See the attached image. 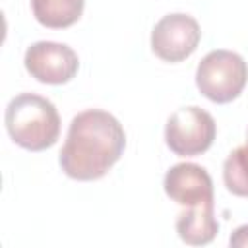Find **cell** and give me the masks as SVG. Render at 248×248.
<instances>
[{"mask_svg":"<svg viewBox=\"0 0 248 248\" xmlns=\"http://www.w3.org/2000/svg\"><path fill=\"white\" fill-rule=\"evenodd\" d=\"M25 70L41 83L62 85L68 83L79 68L76 50L64 43L37 41L25 50Z\"/></svg>","mask_w":248,"mask_h":248,"instance_id":"obj_6","label":"cell"},{"mask_svg":"<svg viewBox=\"0 0 248 248\" xmlns=\"http://www.w3.org/2000/svg\"><path fill=\"white\" fill-rule=\"evenodd\" d=\"M248 81V64L232 50L217 48L207 52L196 70V85L213 103H231Z\"/></svg>","mask_w":248,"mask_h":248,"instance_id":"obj_3","label":"cell"},{"mask_svg":"<svg viewBox=\"0 0 248 248\" xmlns=\"http://www.w3.org/2000/svg\"><path fill=\"white\" fill-rule=\"evenodd\" d=\"M246 145H248V134H246Z\"/></svg>","mask_w":248,"mask_h":248,"instance_id":"obj_12","label":"cell"},{"mask_svg":"<svg viewBox=\"0 0 248 248\" xmlns=\"http://www.w3.org/2000/svg\"><path fill=\"white\" fill-rule=\"evenodd\" d=\"M215 134L217 126L213 116L200 107H182L174 110L165 126V141L169 149L182 157L207 151Z\"/></svg>","mask_w":248,"mask_h":248,"instance_id":"obj_4","label":"cell"},{"mask_svg":"<svg viewBox=\"0 0 248 248\" xmlns=\"http://www.w3.org/2000/svg\"><path fill=\"white\" fill-rule=\"evenodd\" d=\"M223 180L231 194L248 198V145L229 153L223 163Z\"/></svg>","mask_w":248,"mask_h":248,"instance_id":"obj_10","label":"cell"},{"mask_svg":"<svg viewBox=\"0 0 248 248\" xmlns=\"http://www.w3.org/2000/svg\"><path fill=\"white\" fill-rule=\"evenodd\" d=\"M85 0H31L35 19L50 29L74 25L83 14Z\"/></svg>","mask_w":248,"mask_h":248,"instance_id":"obj_9","label":"cell"},{"mask_svg":"<svg viewBox=\"0 0 248 248\" xmlns=\"http://www.w3.org/2000/svg\"><path fill=\"white\" fill-rule=\"evenodd\" d=\"M167 196L180 205H198L213 202V180L209 172L196 163H178L170 167L163 180Z\"/></svg>","mask_w":248,"mask_h":248,"instance_id":"obj_7","label":"cell"},{"mask_svg":"<svg viewBox=\"0 0 248 248\" xmlns=\"http://www.w3.org/2000/svg\"><path fill=\"white\" fill-rule=\"evenodd\" d=\"M202 39L198 21L182 12L163 16L151 31V48L165 62H182Z\"/></svg>","mask_w":248,"mask_h":248,"instance_id":"obj_5","label":"cell"},{"mask_svg":"<svg viewBox=\"0 0 248 248\" xmlns=\"http://www.w3.org/2000/svg\"><path fill=\"white\" fill-rule=\"evenodd\" d=\"M176 232L186 244H209L219 232V223L213 213V202L190 205L186 211H180L176 217Z\"/></svg>","mask_w":248,"mask_h":248,"instance_id":"obj_8","label":"cell"},{"mask_svg":"<svg viewBox=\"0 0 248 248\" xmlns=\"http://www.w3.org/2000/svg\"><path fill=\"white\" fill-rule=\"evenodd\" d=\"M6 128L10 138L23 149L43 151L52 147L60 134L56 107L37 93H19L6 107Z\"/></svg>","mask_w":248,"mask_h":248,"instance_id":"obj_2","label":"cell"},{"mask_svg":"<svg viewBox=\"0 0 248 248\" xmlns=\"http://www.w3.org/2000/svg\"><path fill=\"white\" fill-rule=\"evenodd\" d=\"M124 147L122 124L107 110L87 108L72 118L58 161L70 178L97 180L122 157Z\"/></svg>","mask_w":248,"mask_h":248,"instance_id":"obj_1","label":"cell"},{"mask_svg":"<svg viewBox=\"0 0 248 248\" xmlns=\"http://www.w3.org/2000/svg\"><path fill=\"white\" fill-rule=\"evenodd\" d=\"M229 244L234 248H246L248 246V225H240L234 229V232L229 238Z\"/></svg>","mask_w":248,"mask_h":248,"instance_id":"obj_11","label":"cell"}]
</instances>
